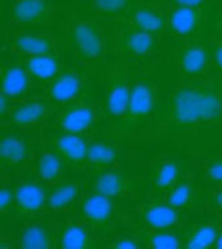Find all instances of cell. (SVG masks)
<instances>
[{"label":"cell","instance_id":"obj_1","mask_svg":"<svg viewBox=\"0 0 222 249\" xmlns=\"http://www.w3.org/2000/svg\"><path fill=\"white\" fill-rule=\"evenodd\" d=\"M221 110L218 94L206 87L179 89L169 104V118L179 124H195L216 118Z\"/></svg>","mask_w":222,"mask_h":249},{"label":"cell","instance_id":"obj_2","mask_svg":"<svg viewBox=\"0 0 222 249\" xmlns=\"http://www.w3.org/2000/svg\"><path fill=\"white\" fill-rule=\"evenodd\" d=\"M103 18L91 16L73 18L69 30L71 45L81 59L98 57L105 47Z\"/></svg>","mask_w":222,"mask_h":249},{"label":"cell","instance_id":"obj_3","mask_svg":"<svg viewBox=\"0 0 222 249\" xmlns=\"http://www.w3.org/2000/svg\"><path fill=\"white\" fill-rule=\"evenodd\" d=\"M153 107L154 92L150 84L145 81L135 83L130 89V94L125 111L117 121L116 134L125 135L133 131L149 116Z\"/></svg>","mask_w":222,"mask_h":249},{"label":"cell","instance_id":"obj_4","mask_svg":"<svg viewBox=\"0 0 222 249\" xmlns=\"http://www.w3.org/2000/svg\"><path fill=\"white\" fill-rule=\"evenodd\" d=\"M53 0H14L9 18L20 26H43L51 22L54 16Z\"/></svg>","mask_w":222,"mask_h":249},{"label":"cell","instance_id":"obj_5","mask_svg":"<svg viewBox=\"0 0 222 249\" xmlns=\"http://www.w3.org/2000/svg\"><path fill=\"white\" fill-rule=\"evenodd\" d=\"M107 78L105 111L110 117L119 119L125 111L131 89L129 85L125 65L117 62Z\"/></svg>","mask_w":222,"mask_h":249},{"label":"cell","instance_id":"obj_6","mask_svg":"<svg viewBox=\"0 0 222 249\" xmlns=\"http://www.w3.org/2000/svg\"><path fill=\"white\" fill-rule=\"evenodd\" d=\"M129 27L158 35L167 27L166 13H163L152 2H139L121 21Z\"/></svg>","mask_w":222,"mask_h":249},{"label":"cell","instance_id":"obj_7","mask_svg":"<svg viewBox=\"0 0 222 249\" xmlns=\"http://www.w3.org/2000/svg\"><path fill=\"white\" fill-rule=\"evenodd\" d=\"M204 17V6L172 4L166 12L167 28L177 36H189L198 30Z\"/></svg>","mask_w":222,"mask_h":249},{"label":"cell","instance_id":"obj_8","mask_svg":"<svg viewBox=\"0 0 222 249\" xmlns=\"http://www.w3.org/2000/svg\"><path fill=\"white\" fill-rule=\"evenodd\" d=\"M112 198L97 192L89 195L81 202V213L86 222L99 231H107L113 214Z\"/></svg>","mask_w":222,"mask_h":249},{"label":"cell","instance_id":"obj_9","mask_svg":"<svg viewBox=\"0 0 222 249\" xmlns=\"http://www.w3.org/2000/svg\"><path fill=\"white\" fill-rule=\"evenodd\" d=\"M94 111L86 100L70 103L60 114L57 124L64 132L82 133L87 130L94 121Z\"/></svg>","mask_w":222,"mask_h":249},{"label":"cell","instance_id":"obj_10","mask_svg":"<svg viewBox=\"0 0 222 249\" xmlns=\"http://www.w3.org/2000/svg\"><path fill=\"white\" fill-rule=\"evenodd\" d=\"M116 46L123 53L142 56L155 48L156 35L122 24V29L116 37Z\"/></svg>","mask_w":222,"mask_h":249},{"label":"cell","instance_id":"obj_11","mask_svg":"<svg viewBox=\"0 0 222 249\" xmlns=\"http://www.w3.org/2000/svg\"><path fill=\"white\" fill-rule=\"evenodd\" d=\"M89 145L79 133L63 132L54 139V151L63 160L72 165L86 161Z\"/></svg>","mask_w":222,"mask_h":249},{"label":"cell","instance_id":"obj_12","mask_svg":"<svg viewBox=\"0 0 222 249\" xmlns=\"http://www.w3.org/2000/svg\"><path fill=\"white\" fill-rule=\"evenodd\" d=\"M10 44L13 49L27 56L55 53V39L44 33L18 32L13 34Z\"/></svg>","mask_w":222,"mask_h":249},{"label":"cell","instance_id":"obj_13","mask_svg":"<svg viewBox=\"0 0 222 249\" xmlns=\"http://www.w3.org/2000/svg\"><path fill=\"white\" fill-rule=\"evenodd\" d=\"M14 202L17 214L30 215L43 207L46 202V194L38 184L23 183L17 188Z\"/></svg>","mask_w":222,"mask_h":249},{"label":"cell","instance_id":"obj_14","mask_svg":"<svg viewBox=\"0 0 222 249\" xmlns=\"http://www.w3.org/2000/svg\"><path fill=\"white\" fill-rule=\"evenodd\" d=\"M135 179L118 171H107L99 175L94 183L95 192L110 198L126 195L136 189Z\"/></svg>","mask_w":222,"mask_h":249},{"label":"cell","instance_id":"obj_15","mask_svg":"<svg viewBox=\"0 0 222 249\" xmlns=\"http://www.w3.org/2000/svg\"><path fill=\"white\" fill-rule=\"evenodd\" d=\"M81 78L73 71H64L56 75L48 89L49 96L57 103L72 101L80 92Z\"/></svg>","mask_w":222,"mask_h":249},{"label":"cell","instance_id":"obj_16","mask_svg":"<svg viewBox=\"0 0 222 249\" xmlns=\"http://www.w3.org/2000/svg\"><path fill=\"white\" fill-rule=\"evenodd\" d=\"M1 91L11 98L21 97L29 87V74L18 64H7L1 68Z\"/></svg>","mask_w":222,"mask_h":249},{"label":"cell","instance_id":"obj_17","mask_svg":"<svg viewBox=\"0 0 222 249\" xmlns=\"http://www.w3.org/2000/svg\"><path fill=\"white\" fill-rule=\"evenodd\" d=\"M139 2V0H89V9L94 17L121 21Z\"/></svg>","mask_w":222,"mask_h":249},{"label":"cell","instance_id":"obj_18","mask_svg":"<svg viewBox=\"0 0 222 249\" xmlns=\"http://www.w3.org/2000/svg\"><path fill=\"white\" fill-rule=\"evenodd\" d=\"M60 63L55 53L29 55L25 59L24 68L30 77L40 82H50L59 74Z\"/></svg>","mask_w":222,"mask_h":249},{"label":"cell","instance_id":"obj_19","mask_svg":"<svg viewBox=\"0 0 222 249\" xmlns=\"http://www.w3.org/2000/svg\"><path fill=\"white\" fill-rule=\"evenodd\" d=\"M48 111L44 101L32 100L24 102L11 111L10 121L18 126H26L41 122Z\"/></svg>","mask_w":222,"mask_h":249},{"label":"cell","instance_id":"obj_20","mask_svg":"<svg viewBox=\"0 0 222 249\" xmlns=\"http://www.w3.org/2000/svg\"><path fill=\"white\" fill-rule=\"evenodd\" d=\"M27 157V147L18 137L5 135L0 141V161L5 168L15 167L20 164Z\"/></svg>","mask_w":222,"mask_h":249},{"label":"cell","instance_id":"obj_21","mask_svg":"<svg viewBox=\"0 0 222 249\" xmlns=\"http://www.w3.org/2000/svg\"><path fill=\"white\" fill-rule=\"evenodd\" d=\"M142 219L151 229L165 230L175 224L177 221V213L174 207L168 203H157L148 205L143 209Z\"/></svg>","mask_w":222,"mask_h":249},{"label":"cell","instance_id":"obj_22","mask_svg":"<svg viewBox=\"0 0 222 249\" xmlns=\"http://www.w3.org/2000/svg\"><path fill=\"white\" fill-rule=\"evenodd\" d=\"M118 158L119 154L113 145L94 142L89 145L86 161L92 168L101 170L113 165Z\"/></svg>","mask_w":222,"mask_h":249},{"label":"cell","instance_id":"obj_23","mask_svg":"<svg viewBox=\"0 0 222 249\" xmlns=\"http://www.w3.org/2000/svg\"><path fill=\"white\" fill-rule=\"evenodd\" d=\"M58 242L64 249H88L94 246L86 228L76 223L68 224L63 228Z\"/></svg>","mask_w":222,"mask_h":249},{"label":"cell","instance_id":"obj_24","mask_svg":"<svg viewBox=\"0 0 222 249\" xmlns=\"http://www.w3.org/2000/svg\"><path fill=\"white\" fill-rule=\"evenodd\" d=\"M178 59L186 73L195 75L204 68L207 61V53L201 45H191L179 53Z\"/></svg>","mask_w":222,"mask_h":249},{"label":"cell","instance_id":"obj_25","mask_svg":"<svg viewBox=\"0 0 222 249\" xmlns=\"http://www.w3.org/2000/svg\"><path fill=\"white\" fill-rule=\"evenodd\" d=\"M62 173V160L54 152L44 153L38 161L39 177L49 183L56 182Z\"/></svg>","mask_w":222,"mask_h":249},{"label":"cell","instance_id":"obj_26","mask_svg":"<svg viewBox=\"0 0 222 249\" xmlns=\"http://www.w3.org/2000/svg\"><path fill=\"white\" fill-rule=\"evenodd\" d=\"M78 193V185L74 183H62L52 191L49 196L48 204L54 210L63 209L74 201Z\"/></svg>","mask_w":222,"mask_h":249},{"label":"cell","instance_id":"obj_27","mask_svg":"<svg viewBox=\"0 0 222 249\" xmlns=\"http://www.w3.org/2000/svg\"><path fill=\"white\" fill-rule=\"evenodd\" d=\"M50 236L48 231L39 225L26 228L20 236V245L27 249H46L50 247Z\"/></svg>","mask_w":222,"mask_h":249},{"label":"cell","instance_id":"obj_28","mask_svg":"<svg viewBox=\"0 0 222 249\" xmlns=\"http://www.w3.org/2000/svg\"><path fill=\"white\" fill-rule=\"evenodd\" d=\"M216 230L209 225L197 228L189 236L186 246L191 249H203L213 245L217 239Z\"/></svg>","mask_w":222,"mask_h":249},{"label":"cell","instance_id":"obj_29","mask_svg":"<svg viewBox=\"0 0 222 249\" xmlns=\"http://www.w3.org/2000/svg\"><path fill=\"white\" fill-rule=\"evenodd\" d=\"M138 239L147 242L153 248L172 249L179 246L177 237L168 232H145L139 231Z\"/></svg>","mask_w":222,"mask_h":249},{"label":"cell","instance_id":"obj_30","mask_svg":"<svg viewBox=\"0 0 222 249\" xmlns=\"http://www.w3.org/2000/svg\"><path fill=\"white\" fill-rule=\"evenodd\" d=\"M178 167L172 161H167L160 165L154 174V185L161 190L170 187L178 176Z\"/></svg>","mask_w":222,"mask_h":249},{"label":"cell","instance_id":"obj_31","mask_svg":"<svg viewBox=\"0 0 222 249\" xmlns=\"http://www.w3.org/2000/svg\"><path fill=\"white\" fill-rule=\"evenodd\" d=\"M191 188L186 184L174 187L167 196V203L174 208L185 206L191 198Z\"/></svg>","mask_w":222,"mask_h":249},{"label":"cell","instance_id":"obj_32","mask_svg":"<svg viewBox=\"0 0 222 249\" xmlns=\"http://www.w3.org/2000/svg\"><path fill=\"white\" fill-rule=\"evenodd\" d=\"M15 201V193L9 188H1L0 190V210L1 213L6 212Z\"/></svg>","mask_w":222,"mask_h":249},{"label":"cell","instance_id":"obj_33","mask_svg":"<svg viewBox=\"0 0 222 249\" xmlns=\"http://www.w3.org/2000/svg\"><path fill=\"white\" fill-rule=\"evenodd\" d=\"M208 176L217 182H222V161L211 163L207 169Z\"/></svg>","mask_w":222,"mask_h":249},{"label":"cell","instance_id":"obj_34","mask_svg":"<svg viewBox=\"0 0 222 249\" xmlns=\"http://www.w3.org/2000/svg\"><path fill=\"white\" fill-rule=\"evenodd\" d=\"M113 246L115 248H119V249H134V248H137L139 246V244L134 239L124 237V238L118 239L114 243Z\"/></svg>","mask_w":222,"mask_h":249},{"label":"cell","instance_id":"obj_35","mask_svg":"<svg viewBox=\"0 0 222 249\" xmlns=\"http://www.w3.org/2000/svg\"><path fill=\"white\" fill-rule=\"evenodd\" d=\"M10 98L7 94H5L4 92L1 91V95H0V116L2 119H4L10 109Z\"/></svg>","mask_w":222,"mask_h":249},{"label":"cell","instance_id":"obj_36","mask_svg":"<svg viewBox=\"0 0 222 249\" xmlns=\"http://www.w3.org/2000/svg\"><path fill=\"white\" fill-rule=\"evenodd\" d=\"M208 0H171L174 5L186 6H204Z\"/></svg>","mask_w":222,"mask_h":249},{"label":"cell","instance_id":"obj_37","mask_svg":"<svg viewBox=\"0 0 222 249\" xmlns=\"http://www.w3.org/2000/svg\"><path fill=\"white\" fill-rule=\"evenodd\" d=\"M214 60L217 64V66L222 69V43H219L216 45L214 49V53H213Z\"/></svg>","mask_w":222,"mask_h":249},{"label":"cell","instance_id":"obj_38","mask_svg":"<svg viewBox=\"0 0 222 249\" xmlns=\"http://www.w3.org/2000/svg\"><path fill=\"white\" fill-rule=\"evenodd\" d=\"M215 202L218 204V205H220V206H222V193H218L216 196H215Z\"/></svg>","mask_w":222,"mask_h":249},{"label":"cell","instance_id":"obj_39","mask_svg":"<svg viewBox=\"0 0 222 249\" xmlns=\"http://www.w3.org/2000/svg\"><path fill=\"white\" fill-rule=\"evenodd\" d=\"M215 245H216V247H218V248H222V234L219 235V236H217Z\"/></svg>","mask_w":222,"mask_h":249},{"label":"cell","instance_id":"obj_40","mask_svg":"<svg viewBox=\"0 0 222 249\" xmlns=\"http://www.w3.org/2000/svg\"><path fill=\"white\" fill-rule=\"evenodd\" d=\"M140 2H152L153 0H139Z\"/></svg>","mask_w":222,"mask_h":249},{"label":"cell","instance_id":"obj_41","mask_svg":"<svg viewBox=\"0 0 222 249\" xmlns=\"http://www.w3.org/2000/svg\"><path fill=\"white\" fill-rule=\"evenodd\" d=\"M1 2H3V0H1Z\"/></svg>","mask_w":222,"mask_h":249}]
</instances>
